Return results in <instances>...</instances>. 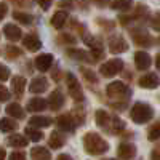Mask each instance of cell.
<instances>
[{
    "instance_id": "cell-39",
    "label": "cell",
    "mask_w": 160,
    "mask_h": 160,
    "mask_svg": "<svg viewBox=\"0 0 160 160\" xmlns=\"http://www.w3.org/2000/svg\"><path fill=\"white\" fill-rule=\"evenodd\" d=\"M10 160H26V155L22 152H13L10 155Z\"/></svg>"
},
{
    "instance_id": "cell-17",
    "label": "cell",
    "mask_w": 160,
    "mask_h": 160,
    "mask_svg": "<svg viewBox=\"0 0 160 160\" xmlns=\"http://www.w3.org/2000/svg\"><path fill=\"white\" fill-rule=\"evenodd\" d=\"M24 87H26V78L24 77H13L11 78V90L15 95H22V91H24Z\"/></svg>"
},
{
    "instance_id": "cell-27",
    "label": "cell",
    "mask_w": 160,
    "mask_h": 160,
    "mask_svg": "<svg viewBox=\"0 0 160 160\" xmlns=\"http://www.w3.org/2000/svg\"><path fill=\"white\" fill-rule=\"evenodd\" d=\"M26 136H28L29 139H32V141H40V139L43 138L42 131L35 130L34 127H29V128H26Z\"/></svg>"
},
{
    "instance_id": "cell-13",
    "label": "cell",
    "mask_w": 160,
    "mask_h": 160,
    "mask_svg": "<svg viewBox=\"0 0 160 160\" xmlns=\"http://www.w3.org/2000/svg\"><path fill=\"white\" fill-rule=\"evenodd\" d=\"M62 104H64V96H62V93L59 90H55L50 95V108L53 111H59L62 108Z\"/></svg>"
},
{
    "instance_id": "cell-11",
    "label": "cell",
    "mask_w": 160,
    "mask_h": 160,
    "mask_svg": "<svg viewBox=\"0 0 160 160\" xmlns=\"http://www.w3.org/2000/svg\"><path fill=\"white\" fill-rule=\"evenodd\" d=\"M135 154H136V148H135L133 144H130V142H123V144H120V146H118V155H120V158L130 160V158L135 157Z\"/></svg>"
},
{
    "instance_id": "cell-36",
    "label": "cell",
    "mask_w": 160,
    "mask_h": 160,
    "mask_svg": "<svg viewBox=\"0 0 160 160\" xmlns=\"http://www.w3.org/2000/svg\"><path fill=\"white\" fill-rule=\"evenodd\" d=\"M82 72H83V75L87 77V80H90V82H93V83H95V82H96V80H98V78H96V75H95V74H93L91 71H88V69H83Z\"/></svg>"
},
{
    "instance_id": "cell-26",
    "label": "cell",
    "mask_w": 160,
    "mask_h": 160,
    "mask_svg": "<svg viewBox=\"0 0 160 160\" xmlns=\"http://www.w3.org/2000/svg\"><path fill=\"white\" fill-rule=\"evenodd\" d=\"M16 127H18L16 122H15V120H11V118H2V120H0V131H3V133L16 130Z\"/></svg>"
},
{
    "instance_id": "cell-3",
    "label": "cell",
    "mask_w": 160,
    "mask_h": 160,
    "mask_svg": "<svg viewBox=\"0 0 160 160\" xmlns=\"http://www.w3.org/2000/svg\"><path fill=\"white\" fill-rule=\"evenodd\" d=\"M108 96L112 99H122L130 96V88L122 82H112L108 87Z\"/></svg>"
},
{
    "instance_id": "cell-30",
    "label": "cell",
    "mask_w": 160,
    "mask_h": 160,
    "mask_svg": "<svg viewBox=\"0 0 160 160\" xmlns=\"http://www.w3.org/2000/svg\"><path fill=\"white\" fill-rule=\"evenodd\" d=\"M158 138H160V122L155 123V125L149 130V139H151V141H155V139H158Z\"/></svg>"
},
{
    "instance_id": "cell-9",
    "label": "cell",
    "mask_w": 160,
    "mask_h": 160,
    "mask_svg": "<svg viewBox=\"0 0 160 160\" xmlns=\"http://www.w3.org/2000/svg\"><path fill=\"white\" fill-rule=\"evenodd\" d=\"M53 64V56L45 53V55H40L35 58V68L40 71V72H47Z\"/></svg>"
},
{
    "instance_id": "cell-22",
    "label": "cell",
    "mask_w": 160,
    "mask_h": 160,
    "mask_svg": "<svg viewBox=\"0 0 160 160\" xmlns=\"http://www.w3.org/2000/svg\"><path fill=\"white\" fill-rule=\"evenodd\" d=\"M7 112H8V115L15 117V118H22V117H24V111H22V108H21L18 102L8 104V106H7Z\"/></svg>"
},
{
    "instance_id": "cell-6",
    "label": "cell",
    "mask_w": 160,
    "mask_h": 160,
    "mask_svg": "<svg viewBox=\"0 0 160 160\" xmlns=\"http://www.w3.org/2000/svg\"><path fill=\"white\" fill-rule=\"evenodd\" d=\"M135 64H136V68H138L139 71L149 69L151 64H152V59H151V56H149V53H146V51H138L136 55H135Z\"/></svg>"
},
{
    "instance_id": "cell-31",
    "label": "cell",
    "mask_w": 160,
    "mask_h": 160,
    "mask_svg": "<svg viewBox=\"0 0 160 160\" xmlns=\"http://www.w3.org/2000/svg\"><path fill=\"white\" fill-rule=\"evenodd\" d=\"M71 56H74V58H77V59H82V61L90 62V55H88V53H85V51H71Z\"/></svg>"
},
{
    "instance_id": "cell-10",
    "label": "cell",
    "mask_w": 160,
    "mask_h": 160,
    "mask_svg": "<svg viewBox=\"0 0 160 160\" xmlns=\"http://www.w3.org/2000/svg\"><path fill=\"white\" fill-rule=\"evenodd\" d=\"M47 88H48V80L45 77H35L29 85L31 93H43Z\"/></svg>"
},
{
    "instance_id": "cell-38",
    "label": "cell",
    "mask_w": 160,
    "mask_h": 160,
    "mask_svg": "<svg viewBox=\"0 0 160 160\" xmlns=\"http://www.w3.org/2000/svg\"><path fill=\"white\" fill-rule=\"evenodd\" d=\"M35 2H37L40 7H42L43 10H48V8L51 7V2H53V0H35Z\"/></svg>"
},
{
    "instance_id": "cell-23",
    "label": "cell",
    "mask_w": 160,
    "mask_h": 160,
    "mask_svg": "<svg viewBox=\"0 0 160 160\" xmlns=\"http://www.w3.org/2000/svg\"><path fill=\"white\" fill-rule=\"evenodd\" d=\"M96 123L99 127H109L111 123V115L108 112H104V111H96Z\"/></svg>"
},
{
    "instance_id": "cell-34",
    "label": "cell",
    "mask_w": 160,
    "mask_h": 160,
    "mask_svg": "<svg viewBox=\"0 0 160 160\" xmlns=\"http://www.w3.org/2000/svg\"><path fill=\"white\" fill-rule=\"evenodd\" d=\"M152 28H154L155 31L160 32V11L155 13V15L152 16Z\"/></svg>"
},
{
    "instance_id": "cell-46",
    "label": "cell",
    "mask_w": 160,
    "mask_h": 160,
    "mask_svg": "<svg viewBox=\"0 0 160 160\" xmlns=\"http://www.w3.org/2000/svg\"><path fill=\"white\" fill-rule=\"evenodd\" d=\"M0 160H5V151L0 149Z\"/></svg>"
},
{
    "instance_id": "cell-7",
    "label": "cell",
    "mask_w": 160,
    "mask_h": 160,
    "mask_svg": "<svg viewBox=\"0 0 160 160\" xmlns=\"http://www.w3.org/2000/svg\"><path fill=\"white\" fill-rule=\"evenodd\" d=\"M109 48L112 53H123V51H127L128 43L122 35H115L109 40Z\"/></svg>"
},
{
    "instance_id": "cell-25",
    "label": "cell",
    "mask_w": 160,
    "mask_h": 160,
    "mask_svg": "<svg viewBox=\"0 0 160 160\" xmlns=\"http://www.w3.org/2000/svg\"><path fill=\"white\" fill-rule=\"evenodd\" d=\"M8 144L13 146V148H24L26 144H28V139L21 135H13L8 138Z\"/></svg>"
},
{
    "instance_id": "cell-47",
    "label": "cell",
    "mask_w": 160,
    "mask_h": 160,
    "mask_svg": "<svg viewBox=\"0 0 160 160\" xmlns=\"http://www.w3.org/2000/svg\"><path fill=\"white\" fill-rule=\"evenodd\" d=\"M106 160H115V158H106Z\"/></svg>"
},
{
    "instance_id": "cell-44",
    "label": "cell",
    "mask_w": 160,
    "mask_h": 160,
    "mask_svg": "<svg viewBox=\"0 0 160 160\" xmlns=\"http://www.w3.org/2000/svg\"><path fill=\"white\" fill-rule=\"evenodd\" d=\"M58 160H72V157H71V155H66V154H61V155L58 157Z\"/></svg>"
},
{
    "instance_id": "cell-33",
    "label": "cell",
    "mask_w": 160,
    "mask_h": 160,
    "mask_svg": "<svg viewBox=\"0 0 160 160\" xmlns=\"http://www.w3.org/2000/svg\"><path fill=\"white\" fill-rule=\"evenodd\" d=\"M8 77H10V69L7 68V66L0 64V82H5Z\"/></svg>"
},
{
    "instance_id": "cell-2",
    "label": "cell",
    "mask_w": 160,
    "mask_h": 160,
    "mask_svg": "<svg viewBox=\"0 0 160 160\" xmlns=\"http://www.w3.org/2000/svg\"><path fill=\"white\" fill-rule=\"evenodd\" d=\"M152 115H154L152 108L146 102H136L131 109V118H133V122H136V123L149 122V120L152 118Z\"/></svg>"
},
{
    "instance_id": "cell-16",
    "label": "cell",
    "mask_w": 160,
    "mask_h": 160,
    "mask_svg": "<svg viewBox=\"0 0 160 160\" xmlns=\"http://www.w3.org/2000/svg\"><path fill=\"white\" fill-rule=\"evenodd\" d=\"M45 108H47V101L42 98H32L28 102V111H31V112H40Z\"/></svg>"
},
{
    "instance_id": "cell-35",
    "label": "cell",
    "mask_w": 160,
    "mask_h": 160,
    "mask_svg": "<svg viewBox=\"0 0 160 160\" xmlns=\"http://www.w3.org/2000/svg\"><path fill=\"white\" fill-rule=\"evenodd\" d=\"M8 98H10V91L0 85V101H8Z\"/></svg>"
},
{
    "instance_id": "cell-8",
    "label": "cell",
    "mask_w": 160,
    "mask_h": 160,
    "mask_svg": "<svg viewBox=\"0 0 160 160\" xmlns=\"http://www.w3.org/2000/svg\"><path fill=\"white\" fill-rule=\"evenodd\" d=\"M139 85H141L142 88H148V90L157 88V87L160 85V77H158L157 74H144V75L139 78Z\"/></svg>"
},
{
    "instance_id": "cell-5",
    "label": "cell",
    "mask_w": 160,
    "mask_h": 160,
    "mask_svg": "<svg viewBox=\"0 0 160 160\" xmlns=\"http://www.w3.org/2000/svg\"><path fill=\"white\" fill-rule=\"evenodd\" d=\"M66 78H68V87H69V93L72 95V98L77 101H83V93H82V88H80L75 75L72 72H68L66 74Z\"/></svg>"
},
{
    "instance_id": "cell-32",
    "label": "cell",
    "mask_w": 160,
    "mask_h": 160,
    "mask_svg": "<svg viewBox=\"0 0 160 160\" xmlns=\"http://www.w3.org/2000/svg\"><path fill=\"white\" fill-rule=\"evenodd\" d=\"M111 122L114 123V131H120V130L125 128V123L118 117H111Z\"/></svg>"
},
{
    "instance_id": "cell-15",
    "label": "cell",
    "mask_w": 160,
    "mask_h": 160,
    "mask_svg": "<svg viewBox=\"0 0 160 160\" xmlns=\"http://www.w3.org/2000/svg\"><path fill=\"white\" fill-rule=\"evenodd\" d=\"M58 125L64 131H74L75 128V122L72 120V115H61L58 118Z\"/></svg>"
},
{
    "instance_id": "cell-24",
    "label": "cell",
    "mask_w": 160,
    "mask_h": 160,
    "mask_svg": "<svg viewBox=\"0 0 160 160\" xmlns=\"http://www.w3.org/2000/svg\"><path fill=\"white\" fill-rule=\"evenodd\" d=\"M62 144H64V138L58 131H53L51 136H50V146L53 149H59V148H62Z\"/></svg>"
},
{
    "instance_id": "cell-41",
    "label": "cell",
    "mask_w": 160,
    "mask_h": 160,
    "mask_svg": "<svg viewBox=\"0 0 160 160\" xmlns=\"http://www.w3.org/2000/svg\"><path fill=\"white\" fill-rule=\"evenodd\" d=\"M151 158H152V160H160V149H155V151H152V154H151Z\"/></svg>"
},
{
    "instance_id": "cell-19",
    "label": "cell",
    "mask_w": 160,
    "mask_h": 160,
    "mask_svg": "<svg viewBox=\"0 0 160 160\" xmlns=\"http://www.w3.org/2000/svg\"><path fill=\"white\" fill-rule=\"evenodd\" d=\"M66 19H68V13H66V11H56L55 15H53V18H51V24H53V28L61 29L62 26L66 24Z\"/></svg>"
},
{
    "instance_id": "cell-42",
    "label": "cell",
    "mask_w": 160,
    "mask_h": 160,
    "mask_svg": "<svg viewBox=\"0 0 160 160\" xmlns=\"http://www.w3.org/2000/svg\"><path fill=\"white\" fill-rule=\"evenodd\" d=\"M61 40H62V42H69V43H74V42H75L74 37H69V35H66V34L61 37Z\"/></svg>"
},
{
    "instance_id": "cell-37",
    "label": "cell",
    "mask_w": 160,
    "mask_h": 160,
    "mask_svg": "<svg viewBox=\"0 0 160 160\" xmlns=\"http://www.w3.org/2000/svg\"><path fill=\"white\" fill-rule=\"evenodd\" d=\"M7 55L11 58V56H18V55H21V51L16 48V47H8L7 48Z\"/></svg>"
},
{
    "instance_id": "cell-1",
    "label": "cell",
    "mask_w": 160,
    "mask_h": 160,
    "mask_svg": "<svg viewBox=\"0 0 160 160\" xmlns=\"http://www.w3.org/2000/svg\"><path fill=\"white\" fill-rule=\"evenodd\" d=\"M83 146H85L88 154H95V155L104 154L109 149V144L106 142L98 133H87L85 138H83Z\"/></svg>"
},
{
    "instance_id": "cell-21",
    "label": "cell",
    "mask_w": 160,
    "mask_h": 160,
    "mask_svg": "<svg viewBox=\"0 0 160 160\" xmlns=\"http://www.w3.org/2000/svg\"><path fill=\"white\" fill-rule=\"evenodd\" d=\"M31 127H37V128H47L51 125V118L50 117H32L29 120Z\"/></svg>"
},
{
    "instance_id": "cell-14",
    "label": "cell",
    "mask_w": 160,
    "mask_h": 160,
    "mask_svg": "<svg viewBox=\"0 0 160 160\" xmlns=\"http://www.w3.org/2000/svg\"><path fill=\"white\" fill-rule=\"evenodd\" d=\"M22 43H24V47L28 48L29 51H37L40 47H42V43H40V40H38V37H37L35 34L26 35V37L22 38Z\"/></svg>"
},
{
    "instance_id": "cell-28",
    "label": "cell",
    "mask_w": 160,
    "mask_h": 160,
    "mask_svg": "<svg viewBox=\"0 0 160 160\" xmlns=\"http://www.w3.org/2000/svg\"><path fill=\"white\" fill-rule=\"evenodd\" d=\"M13 18L16 21L22 22V24H31L32 22V16L31 15H26V13H21V11H15L13 13Z\"/></svg>"
},
{
    "instance_id": "cell-18",
    "label": "cell",
    "mask_w": 160,
    "mask_h": 160,
    "mask_svg": "<svg viewBox=\"0 0 160 160\" xmlns=\"http://www.w3.org/2000/svg\"><path fill=\"white\" fill-rule=\"evenodd\" d=\"M133 38H135V42L141 47H148V45H151V37H149V34L148 32H142V31H135L133 32Z\"/></svg>"
},
{
    "instance_id": "cell-12",
    "label": "cell",
    "mask_w": 160,
    "mask_h": 160,
    "mask_svg": "<svg viewBox=\"0 0 160 160\" xmlns=\"http://www.w3.org/2000/svg\"><path fill=\"white\" fill-rule=\"evenodd\" d=\"M3 34H5V37L8 40H11V42H16V40H19L21 35H22L21 29L18 28V26H15V24H7L3 28Z\"/></svg>"
},
{
    "instance_id": "cell-4",
    "label": "cell",
    "mask_w": 160,
    "mask_h": 160,
    "mask_svg": "<svg viewBox=\"0 0 160 160\" xmlns=\"http://www.w3.org/2000/svg\"><path fill=\"white\" fill-rule=\"evenodd\" d=\"M122 69H123V61H122V59H111V61H106V62L101 66L99 72H101L104 77H114V75H117Z\"/></svg>"
},
{
    "instance_id": "cell-20",
    "label": "cell",
    "mask_w": 160,
    "mask_h": 160,
    "mask_svg": "<svg viewBox=\"0 0 160 160\" xmlns=\"http://www.w3.org/2000/svg\"><path fill=\"white\" fill-rule=\"evenodd\" d=\"M31 157L32 160H51V155L45 148H34L31 151Z\"/></svg>"
},
{
    "instance_id": "cell-45",
    "label": "cell",
    "mask_w": 160,
    "mask_h": 160,
    "mask_svg": "<svg viewBox=\"0 0 160 160\" xmlns=\"http://www.w3.org/2000/svg\"><path fill=\"white\" fill-rule=\"evenodd\" d=\"M155 66H157V69L160 71V55H158V56L155 58Z\"/></svg>"
},
{
    "instance_id": "cell-43",
    "label": "cell",
    "mask_w": 160,
    "mask_h": 160,
    "mask_svg": "<svg viewBox=\"0 0 160 160\" xmlns=\"http://www.w3.org/2000/svg\"><path fill=\"white\" fill-rule=\"evenodd\" d=\"M93 3H96V5H99V7H102V5H108L109 3V0H91Z\"/></svg>"
},
{
    "instance_id": "cell-40",
    "label": "cell",
    "mask_w": 160,
    "mask_h": 160,
    "mask_svg": "<svg viewBox=\"0 0 160 160\" xmlns=\"http://www.w3.org/2000/svg\"><path fill=\"white\" fill-rule=\"evenodd\" d=\"M7 10H8V8H7V5H5V3H0V21H2V19H3V16L7 15Z\"/></svg>"
},
{
    "instance_id": "cell-29",
    "label": "cell",
    "mask_w": 160,
    "mask_h": 160,
    "mask_svg": "<svg viewBox=\"0 0 160 160\" xmlns=\"http://www.w3.org/2000/svg\"><path fill=\"white\" fill-rule=\"evenodd\" d=\"M131 7V0H115L112 3L114 10H130Z\"/></svg>"
}]
</instances>
